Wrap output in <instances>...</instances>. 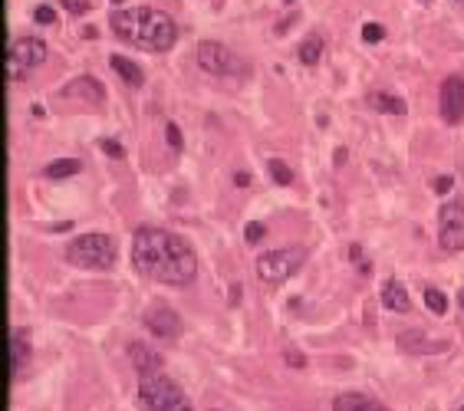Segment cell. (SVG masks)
Instances as JSON below:
<instances>
[{
  "mask_svg": "<svg viewBox=\"0 0 464 411\" xmlns=\"http://www.w3.org/2000/svg\"><path fill=\"white\" fill-rule=\"evenodd\" d=\"M132 264L142 277L165 283V286H184L198 273V257L184 244V237L171 234V231H158V227L135 231Z\"/></svg>",
  "mask_w": 464,
  "mask_h": 411,
  "instance_id": "obj_1",
  "label": "cell"
},
{
  "mask_svg": "<svg viewBox=\"0 0 464 411\" xmlns=\"http://www.w3.org/2000/svg\"><path fill=\"white\" fill-rule=\"evenodd\" d=\"M109 23L116 30V36H122L125 43L151 50V53H165L178 40V27L175 20L155 7H132V10H116L109 17Z\"/></svg>",
  "mask_w": 464,
  "mask_h": 411,
  "instance_id": "obj_2",
  "label": "cell"
},
{
  "mask_svg": "<svg viewBox=\"0 0 464 411\" xmlns=\"http://www.w3.org/2000/svg\"><path fill=\"white\" fill-rule=\"evenodd\" d=\"M66 260L73 266H83V270H112L116 264V244L109 234H79L66 247Z\"/></svg>",
  "mask_w": 464,
  "mask_h": 411,
  "instance_id": "obj_3",
  "label": "cell"
},
{
  "mask_svg": "<svg viewBox=\"0 0 464 411\" xmlns=\"http://www.w3.org/2000/svg\"><path fill=\"white\" fill-rule=\"evenodd\" d=\"M138 408L145 411H191V401L181 392L178 382L168 375H151L138 385Z\"/></svg>",
  "mask_w": 464,
  "mask_h": 411,
  "instance_id": "obj_4",
  "label": "cell"
},
{
  "mask_svg": "<svg viewBox=\"0 0 464 411\" xmlns=\"http://www.w3.org/2000/svg\"><path fill=\"white\" fill-rule=\"evenodd\" d=\"M303 260H306V253L299 247L270 250V253H264V257L257 260V277L264 280V283H270V286H277V283H284V280L293 277L299 266H303Z\"/></svg>",
  "mask_w": 464,
  "mask_h": 411,
  "instance_id": "obj_5",
  "label": "cell"
},
{
  "mask_svg": "<svg viewBox=\"0 0 464 411\" xmlns=\"http://www.w3.org/2000/svg\"><path fill=\"white\" fill-rule=\"evenodd\" d=\"M43 59H46L43 40H36V36H20V40H14L10 53H7V76H10V79H27V73H33Z\"/></svg>",
  "mask_w": 464,
  "mask_h": 411,
  "instance_id": "obj_6",
  "label": "cell"
},
{
  "mask_svg": "<svg viewBox=\"0 0 464 411\" xmlns=\"http://www.w3.org/2000/svg\"><path fill=\"white\" fill-rule=\"evenodd\" d=\"M438 240L448 253L464 250V204L461 201H451L438 211Z\"/></svg>",
  "mask_w": 464,
  "mask_h": 411,
  "instance_id": "obj_7",
  "label": "cell"
},
{
  "mask_svg": "<svg viewBox=\"0 0 464 411\" xmlns=\"http://www.w3.org/2000/svg\"><path fill=\"white\" fill-rule=\"evenodd\" d=\"M198 66L211 76H227L231 70H238V59H234V53H231L224 43L201 40V43H198Z\"/></svg>",
  "mask_w": 464,
  "mask_h": 411,
  "instance_id": "obj_8",
  "label": "cell"
},
{
  "mask_svg": "<svg viewBox=\"0 0 464 411\" xmlns=\"http://www.w3.org/2000/svg\"><path fill=\"white\" fill-rule=\"evenodd\" d=\"M441 118L448 122V125H458L464 118V79L461 76H448L445 83H441Z\"/></svg>",
  "mask_w": 464,
  "mask_h": 411,
  "instance_id": "obj_9",
  "label": "cell"
},
{
  "mask_svg": "<svg viewBox=\"0 0 464 411\" xmlns=\"http://www.w3.org/2000/svg\"><path fill=\"white\" fill-rule=\"evenodd\" d=\"M145 329L158 339H178L181 336V316L168 306H151L145 313Z\"/></svg>",
  "mask_w": 464,
  "mask_h": 411,
  "instance_id": "obj_10",
  "label": "cell"
},
{
  "mask_svg": "<svg viewBox=\"0 0 464 411\" xmlns=\"http://www.w3.org/2000/svg\"><path fill=\"white\" fill-rule=\"evenodd\" d=\"M60 99H83V103L99 105V103H105V89L92 76H76L73 83H66L60 89Z\"/></svg>",
  "mask_w": 464,
  "mask_h": 411,
  "instance_id": "obj_11",
  "label": "cell"
},
{
  "mask_svg": "<svg viewBox=\"0 0 464 411\" xmlns=\"http://www.w3.org/2000/svg\"><path fill=\"white\" fill-rule=\"evenodd\" d=\"M129 359H132L135 372H138L142 379H151V375L162 372V355L155 352V349H149L145 342H132V346H129Z\"/></svg>",
  "mask_w": 464,
  "mask_h": 411,
  "instance_id": "obj_12",
  "label": "cell"
},
{
  "mask_svg": "<svg viewBox=\"0 0 464 411\" xmlns=\"http://www.w3.org/2000/svg\"><path fill=\"white\" fill-rule=\"evenodd\" d=\"M333 411H389L382 401H375L369 395H359V392H349V395H339L333 401Z\"/></svg>",
  "mask_w": 464,
  "mask_h": 411,
  "instance_id": "obj_13",
  "label": "cell"
},
{
  "mask_svg": "<svg viewBox=\"0 0 464 411\" xmlns=\"http://www.w3.org/2000/svg\"><path fill=\"white\" fill-rule=\"evenodd\" d=\"M109 66H112V70L122 76V83H129V86H142V83H145V73L135 66L132 59H125V56H109Z\"/></svg>",
  "mask_w": 464,
  "mask_h": 411,
  "instance_id": "obj_14",
  "label": "cell"
},
{
  "mask_svg": "<svg viewBox=\"0 0 464 411\" xmlns=\"http://www.w3.org/2000/svg\"><path fill=\"white\" fill-rule=\"evenodd\" d=\"M369 105L375 112H389V116H405V103L392 92H369Z\"/></svg>",
  "mask_w": 464,
  "mask_h": 411,
  "instance_id": "obj_15",
  "label": "cell"
},
{
  "mask_svg": "<svg viewBox=\"0 0 464 411\" xmlns=\"http://www.w3.org/2000/svg\"><path fill=\"white\" fill-rule=\"evenodd\" d=\"M399 346H402L405 352H441V349H445L441 342H425L421 333H402V336H399Z\"/></svg>",
  "mask_w": 464,
  "mask_h": 411,
  "instance_id": "obj_16",
  "label": "cell"
},
{
  "mask_svg": "<svg viewBox=\"0 0 464 411\" xmlns=\"http://www.w3.org/2000/svg\"><path fill=\"white\" fill-rule=\"evenodd\" d=\"M382 303L395 313H405L408 309V293H405V286H399L395 280H389L386 286H382Z\"/></svg>",
  "mask_w": 464,
  "mask_h": 411,
  "instance_id": "obj_17",
  "label": "cell"
},
{
  "mask_svg": "<svg viewBox=\"0 0 464 411\" xmlns=\"http://www.w3.org/2000/svg\"><path fill=\"white\" fill-rule=\"evenodd\" d=\"M79 168H83V165L76 162V158H60V162H50V165H46L43 175H46V178H53V181H60V178H73V175H79Z\"/></svg>",
  "mask_w": 464,
  "mask_h": 411,
  "instance_id": "obj_18",
  "label": "cell"
},
{
  "mask_svg": "<svg viewBox=\"0 0 464 411\" xmlns=\"http://www.w3.org/2000/svg\"><path fill=\"white\" fill-rule=\"evenodd\" d=\"M27 355H30V349H27V339H23V333L17 329L14 339H10V366H14V375H20V368L27 366Z\"/></svg>",
  "mask_w": 464,
  "mask_h": 411,
  "instance_id": "obj_19",
  "label": "cell"
},
{
  "mask_svg": "<svg viewBox=\"0 0 464 411\" xmlns=\"http://www.w3.org/2000/svg\"><path fill=\"white\" fill-rule=\"evenodd\" d=\"M323 56V40L319 36H306L303 43H299V59L306 63V66H316Z\"/></svg>",
  "mask_w": 464,
  "mask_h": 411,
  "instance_id": "obj_20",
  "label": "cell"
},
{
  "mask_svg": "<svg viewBox=\"0 0 464 411\" xmlns=\"http://www.w3.org/2000/svg\"><path fill=\"white\" fill-rule=\"evenodd\" d=\"M425 306L432 309L434 316H445L448 313V296L441 293L438 286H425Z\"/></svg>",
  "mask_w": 464,
  "mask_h": 411,
  "instance_id": "obj_21",
  "label": "cell"
},
{
  "mask_svg": "<svg viewBox=\"0 0 464 411\" xmlns=\"http://www.w3.org/2000/svg\"><path fill=\"white\" fill-rule=\"evenodd\" d=\"M267 171H270V178H273L280 188H290V185H293V171H290V168H286V162H280V158H270Z\"/></svg>",
  "mask_w": 464,
  "mask_h": 411,
  "instance_id": "obj_22",
  "label": "cell"
},
{
  "mask_svg": "<svg viewBox=\"0 0 464 411\" xmlns=\"http://www.w3.org/2000/svg\"><path fill=\"white\" fill-rule=\"evenodd\" d=\"M382 36H386V27H382V23H366V27H362V40H366V43H379Z\"/></svg>",
  "mask_w": 464,
  "mask_h": 411,
  "instance_id": "obj_23",
  "label": "cell"
},
{
  "mask_svg": "<svg viewBox=\"0 0 464 411\" xmlns=\"http://www.w3.org/2000/svg\"><path fill=\"white\" fill-rule=\"evenodd\" d=\"M99 148H103L109 158H125V148H122L119 142H112V138H103V142H99Z\"/></svg>",
  "mask_w": 464,
  "mask_h": 411,
  "instance_id": "obj_24",
  "label": "cell"
},
{
  "mask_svg": "<svg viewBox=\"0 0 464 411\" xmlns=\"http://www.w3.org/2000/svg\"><path fill=\"white\" fill-rule=\"evenodd\" d=\"M244 234H247V240H251V244H257V240H264L267 227H264L260 220H254V224H247V227H244Z\"/></svg>",
  "mask_w": 464,
  "mask_h": 411,
  "instance_id": "obj_25",
  "label": "cell"
},
{
  "mask_svg": "<svg viewBox=\"0 0 464 411\" xmlns=\"http://www.w3.org/2000/svg\"><path fill=\"white\" fill-rule=\"evenodd\" d=\"M165 135H168V145L175 148V151H181V132H178V125H175V122H168L165 125Z\"/></svg>",
  "mask_w": 464,
  "mask_h": 411,
  "instance_id": "obj_26",
  "label": "cell"
},
{
  "mask_svg": "<svg viewBox=\"0 0 464 411\" xmlns=\"http://www.w3.org/2000/svg\"><path fill=\"white\" fill-rule=\"evenodd\" d=\"M33 20H36V23H53V20H56V14H53V7H36V10H33Z\"/></svg>",
  "mask_w": 464,
  "mask_h": 411,
  "instance_id": "obj_27",
  "label": "cell"
},
{
  "mask_svg": "<svg viewBox=\"0 0 464 411\" xmlns=\"http://www.w3.org/2000/svg\"><path fill=\"white\" fill-rule=\"evenodd\" d=\"M451 185H454V178H451V175H441L438 181H434V191H438V194H448Z\"/></svg>",
  "mask_w": 464,
  "mask_h": 411,
  "instance_id": "obj_28",
  "label": "cell"
},
{
  "mask_svg": "<svg viewBox=\"0 0 464 411\" xmlns=\"http://www.w3.org/2000/svg\"><path fill=\"white\" fill-rule=\"evenodd\" d=\"M284 359H286V362H290L293 368H303V366H306V359H303L299 352H293V349H286V352H284Z\"/></svg>",
  "mask_w": 464,
  "mask_h": 411,
  "instance_id": "obj_29",
  "label": "cell"
},
{
  "mask_svg": "<svg viewBox=\"0 0 464 411\" xmlns=\"http://www.w3.org/2000/svg\"><path fill=\"white\" fill-rule=\"evenodd\" d=\"M63 7H66V10H73V14H83V10H86V3H83V0H63Z\"/></svg>",
  "mask_w": 464,
  "mask_h": 411,
  "instance_id": "obj_30",
  "label": "cell"
},
{
  "mask_svg": "<svg viewBox=\"0 0 464 411\" xmlns=\"http://www.w3.org/2000/svg\"><path fill=\"white\" fill-rule=\"evenodd\" d=\"M234 185H238V188H251V175H247V171H238V175H234Z\"/></svg>",
  "mask_w": 464,
  "mask_h": 411,
  "instance_id": "obj_31",
  "label": "cell"
},
{
  "mask_svg": "<svg viewBox=\"0 0 464 411\" xmlns=\"http://www.w3.org/2000/svg\"><path fill=\"white\" fill-rule=\"evenodd\" d=\"M458 303H461V309H464V290H461V293H458Z\"/></svg>",
  "mask_w": 464,
  "mask_h": 411,
  "instance_id": "obj_32",
  "label": "cell"
},
{
  "mask_svg": "<svg viewBox=\"0 0 464 411\" xmlns=\"http://www.w3.org/2000/svg\"><path fill=\"white\" fill-rule=\"evenodd\" d=\"M112 3H122V0H112Z\"/></svg>",
  "mask_w": 464,
  "mask_h": 411,
  "instance_id": "obj_33",
  "label": "cell"
},
{
  "mask_svg": "<svg viewBox=\"0 0 464 411\" xmlns=\"http://www.w3.org/2000/svg\"><path fill=\"white\" fill-rule=\"evenodd\" d=\"M290 3H293V0H290Z\"/></svg>",
  "mask_w": 464,
  "mask_h": 411,
  "instance_id": "obj_34",
  "label": "cell"
},
{
  "mask_svg": "<svg viewBox=\"0 0 464 411\" xmlns=\"http://www.w3.org/2000/svg\"><path fill=\"white\" fill-rule=\"evenodd\" d=\"M425 3H428V0H425Z\"/></svg>",
  "mask_w": 464,
  "mask_h": 411,
  "instance_id": "obj_35",
  "label": "cell"
},
{
  "mask_svg": "<svg viewBox=\"0 0 464 411\" xmlns=\"http://www.w3.org/2000/svg\"><path fill=\"white\" fill-rule=\"evenodd\" d=\"M461 411H464V408H461Z\"/></svg>",
  "mask_w": 464,
  "mask_h": 411,
  "instance_id": "obj_36",
  "label": "cell"
}]
</instances>
